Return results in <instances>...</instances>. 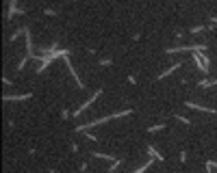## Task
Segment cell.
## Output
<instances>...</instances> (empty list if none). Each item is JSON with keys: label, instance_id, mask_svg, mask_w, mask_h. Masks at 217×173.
Here are the masks:
<instances>
[{"label": "cell", "instance_id": "cell-3", "mask_svg": "<svg viewBox=\"0 0 217 173\" xmlns=\"http://www.w3.org/2000/svg\"><path fill=\"white\" fill-rule=\"evenodd\" d=\"M178 67H180V63H176V65H174V67H169L167 71H163V74H161V78H165V76H169V74H171V71H174V69H178Z\"/></svg>", "mask_w": 217, "mask_h": 173}, {"label": "cell", "instance_id": "cell-1", "mask_svg": "<svg viewBox=\"0 0 217 173\" xmlns=\"http://www.w3.org/2000/svg\"><path fill=\"white\" fill-rule=\"evenodd\" d=\"M185 106H189V108H196V110H206V113H215L213 108H204V106H200V104H196V102H187Z\"/></svg>", "mask_w": 217, "mask_h": 173}, {"label": "cell", "instance_id": "cell-4", "mask_svg": "<svg viewBox=\"0 0 217 173\" xmlns=\"http://www.w3.org/2000/svg\"><path fill=\"white\" fill-rule=\"evenodd\" d=\"M211 22H215V24H217V18H211Z\"/></svg>", "mask_w": 217, "mask_h": 173}, {"label": "cell", "instance_id": "cell-2", "mask_svg": "<svg viewBox=\"0 0 217 173\" xmlns=\"http://www.w3.org/2000/svg\"><path fill=\"white\" fill-rule=\"evenodd\" d=\"M148 154H150V156H152V158H157V160H163V156H161V154L157 152V149H154V147H152V145H150V147H148Z\"/></svg>", "mask_w": 217, "mask_h": 173}]
</instances>
